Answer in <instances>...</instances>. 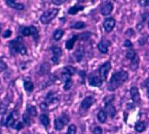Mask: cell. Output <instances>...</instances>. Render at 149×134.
Returning a JSON list of instances; mask_svg holds the SVG:
<instances>
[{"instance_id": "7a4b0ae2", "label": "cell", "mask_w": 149, "mask_h": 134, "mask_svg": "<svg viewBox=\"0 0 149 134\" xmlns=\"http://www.w3.org/2000/svg\"><path fill=\"white\" fill-rule=\"evenodd\" d=\"M8 48L10 51V53L12 55H16L18 53L21 55L27 54V47L23 43V40H22V38L20 36L10 40L8 42Z\"/></svg>"}, {"instance_id": "f546056e", "label": "cell", "mask_w": 149, "mask_h": 134, "mask_svg": "<svg viewBox=\"0 0 149 134\" xmlns=\"http://www.w3.org/2000/svg\"><path fill=\"white\" fill-rule=\"evenodd\" d=\"M86 23L83 22V21H77L74 22V24H72L70 27L71 28H74V30H82V28H86Z\"/></svg>"}, {"instance_id": "4dcf8cb0", "label": "cell", "mask_w": 149, "mask_h": 134, "mask_svg": "<svg viewBox=\"0 0 149 134\" xmlns=\"http://www.w3.org/2000/svg\"><path fill=\"white\" fill-rule=\"evenodd\" d=\"M139 66V57L138 55H135L133 59L131 60V68L133 70H136Z\"/></svg>"}, {"instance_id": "4316f807", "label": "cell", "mask_w": 149, "mask_h": 134, "mask_svg": "<svg viewBox=\"0 0 149 134\" xmlns=\"http://www.w3.org/2000/svg\"><path fill=\"white\" fill-rule=\"evenodd\" d=\"M65 35V31L62 30V28H57V30L54 32L53 37L54 40H59L63 38V36Z\"/></svg>"}, {"instance_id": "8992f818", "label": "cell", "mask_w": 149, "mask_h": 134, "mask_svg": "<svg viewBox=\"0 0 149 134\" xmlns=\"http://www.w3.org/2000/svg\"><path fill=\"white\" fill-rule=\"evenodd\" d=\"M19 111L17 109H14L13 111H11L9 113V115L7 117V119H6L5 126L8 128H12L15 125L16 122L19 121Z\"/></svg>"}, {"instance_id": "e0dca14e", "label": "cell", "mask_w": 149, "mask_h": 134, "mask_svg": "<svg viewBox=\"0 0 149 134\" xmlns=\"http://www.w3.org/2000/svg\"><path fill=\"white\" fill-rule=\"evenodd\" d=\"M104 109L106 110L107 114H108L109 116H110V117H111V119H113V118L116 116L117 110H116L115 107H114L113 105H112V103L105 105V108H104Z\"/></svg>"}, {"instance_id": "30bf717a", "label": "cell", "mask_w": 149, "mask_h": 134, "mask_svg": "<svg viewBox=\"0 0 149 134\" xmlns=\"http://www.w3.org/2000/svg\"><path fill=\"white\" fill-rule=\"evenodd\" d=\"M115 24L116 20L114 17H108L103 22V28H104L106 32H111L114 28V27H115Z\"/></svg>"}, {"instance_id": "7c38bea8", "label": "cell", "mask_w": 149, "mask_h": 134, "mask_svg": "<svg viewBox=\"0 0 149 134\" xmlns=\"http://www.w3.org/2000/svg\"><path fill=\"white\" fill-rule=\"evenodd\" d=\"M95 102V98L92 96H88L87 97H85L83 101L80 104V108H82L84 110H88Z\"/></svg>"}, {"instance_id": "d4e9b609", "label": "cell", "mask_w": 149, "mask_h": 134, "mask_svg": "<svg viewBox=\"0 0 149 134\" xmlns=\"http://www.w3.org/2000/svg\"><path fill=\"white\" fill-rule=\"evenodd\" d=\"M84 9L83 6H80V5H74L73 7H71L69 9H68V14L70 15H76L77 13H78L79 11H81Z\"/></svg>"}, {"instance_id": "9c48e42d", "label": "cell", "mask_w": 149, "mask_h": 134, "mask_svg": "<svg viewBox=\"0 0 149 134\" xmlns=\"http://www.w3.org/2000/svg\"><path fill=\"white\" fill-rule=\"evenodd\" d=\"M51 51L53 52V57H52V62L54 63V65H57L59 62L60 57L63 53L62 49L59 47V46H53L51 48Z\"/></svg>"}, {"instance_id": "5b68a950", "label": "cell", "mask_w": 149, "mask_h": 134, "mask_svg": "<svg viewBox=\"0 0 149 134\" xmlns=\"http://www.w3.org/2000/svg\"><path fill=\"white\" fill-rule=\"evenodd\" d=\"M69 117L65 113H62L60 117H57L54 120V126L56 131H62L65 125L69 123Z\"/></svg>"}, {"instance_id": "7402d4cb", "label": "cell", "mask_w": 149, "mask_h": 134, "mask_svg": "<svg viewBox=\"0 0 149 134\" xmlns=\"http://www.w3.org/2000/svg\"><path fill=\"white\" fill-rule=\"evenodd\" d=\"M51 71V65H49L48 62H44L40 67V74L42 75L48 74Z\"/></svg>"}, {"instance_id": "44dd1931", "label": "cell", "mask_w": 149, "mask_h": 134, "mask_svg": "<svg viewBox=\"0 0 149 134\" xmlns=\"http://www.w3.org/2000/svg\"><path fill=\"white\" fill-rule=\"evenodd\" d=\"M135 131L137 132H143L145 131L146 129V122L144 121V120H140V121H137L135 123Z\"/></svg>"}, {"instance_id": "d590c367", "label": "cell", "mask_w": 149, "mask_h": 134, "mask_svg": "<svg viewBox=\"0 0 149 134\" xmlns=\"http://www.w3.org/2000/svg\"><path fill=\"white\" fill-rule=\"evenodd\" d=\"M23 127H24V123L22 121H18V122H16L15 125L12 127L13 129L17 130V131H20L23 129Z\"/></svg>"}, {"instance_id": "ab89813d", "label": "cell", "mask_w": 149, "mask_h": 134, "mask_svg": "<svg viewBox=\"0 0 149 134\" xmlns=\"http://www.w3.org/2000/svg\"><path fill=\"white\" fill-rule=\"evenodd\" d=\"M93 134H102V129L100 126H96L93 129Z\"/></svg>"}, {"instance_id": "277c9868", "label": "cell", "mask_w": 149, "mask_h": 134, "mask_svg": "<svg viewBox=\"0 0 149 134\" xmlns=\"http://www.w3.org/2000/svg\"><path fill=\"white\" fill-rule=\"evenodd\" d=\"M58 13H59V9L58 8H50V9H48L47 11H45V12L41 16V17H40L41 23H42V24H49L52 20H54L57 17Z\"/></svg>"}, {"instance_id": "5bb4252c", "label": "cell", "mask_w": 149, "mask_h": 134, "mask_svg": "<svg viewBox=\"0 0 149 134\" xmlns=\"http://www.w3.org/2000/svg\"><path fill=\"white\" fill-rule=\"evenodd\" d=\"M110 45H111L110 40L103 39L99 42L98 49H99L100 52H101V53H103V54H106L108 52V48H109V46H110Z\"/></svg>"}, {"instance_id": "6da1fadb", "label": "cell", "mask_w": 149, "mask_h": 134, "mask_svg": "<svg viewBox=\"0 0 149 134\" xmlns=\"http://www.w3.org/2000/svg\"><path fill=\"white\" fill-rule=\"evenodd\" d=\"M128 79V73L125 71H119L112 74V76L107 85V89L109 91H114L119 88L123 83Z\"/></svg>"}, {"instance_id": "9a60e30c", "label": "cell", "mask_w": 149, "mask_h": 134, "mask_svg": "<svg viewBox=\"0 0 149 134\" xmlns=\"http://www.w3.org/2000/svg\"><path fill=\"white\" fill-rule=\"evenodd\" d=\"M102 81L100 78V76H97V75L94 74H91L90 76L88 77V84L91 86H94V87H100L102 85Z\"/></svg>"}, {"instance_id": "f35d334b", "label": "cell", "mask_w": 149, "mask_h": 134, "mask_svg": "<svg viewBox=\"0 0 149 134\" xmlns=\"http://www.w3.org/2000/svg\"><path fill=\"white\" fill-rule=\"evenodd\" d=\"M3 38L4 39H7V38H9L11 35H12V31H11L10 30H7V31H5L3 32Z\"/></svg>"}, {"instance_id": "ac0fdd59", "label": "cell", "mask_w": 149, "mask_h": 134, "mask_svg": "<svg viewBox=\"0 0 149 134\" xmlns=\"http://www.w3.org/2000/svg\"><path fill=\"white\" fill-rule=\"evenodd\" d=\"M29 117L32 118H35L38 116V111H37V108L36 107L32 106V105H28L27 108H26V112H25Z\"/></svg>"}, {"instance_id": "2e32d148", "label": "cell", "mask_w": 149, "mask_h": 134, "mask_svg": "<svg viewBox=\"0 0 149 134\" xmlns=\"http://www.w3.org/2000/svg\"><path fill=\"white\" fill-rule=\"evenodd\" d=\"M130 95H131V98L133 99V101L134 103H139L140 102V95H139V90L137 87L133 86L130 89Z\"/></svg>"}, {"instance_id": "ffe728a7", "label": "cell", "mask_w": 149, "mask_h": 134, "mask_svg": "<svg viewBox=\"0 0 149 134\" xmlns=\"http://www.w3.org/2000/svg\"><path fill=\"white\" fill-rule=\"evenodd\" d=\"M40 121H41V123L44 126L45 129H49V127H50V119H49L47 114L42 113V115H40Z\"/></svg>"}, {"instance_id": "e575fe53", "label": "cell", "mask_w": 149, "mask_h": 134, "mask_svg": "<svg viewBox=\"0 0 149 134\" xmlns=\"http://www.w3.org/2000/svg\"><path fill=\"white\" fill-rule=\"evenodd\" d=\"M135 55H136V52L133 49L128 50L127 52H126V58H127V59H129V60H132Z\"/></svg>"}, {"instance_id": "8fae6325", "label": "cell", "mask_w": 149, "mask_h": 134, "mask_svg": "<svg viewBox=\"0 0 149 134\" xmlns=\"http://www.w3.org/2000/svg\"><path fill=\"white\" fill-rule=\"evenodd\" d=\"M113 10V4L112 2H105L101 5L100 7V13L102 16L110 15Z\"/></svg>"}, {"instance_id": "d6a6232c", "label": "cell", "mask_w": 149, "mask_h": 134, "mask_svg": "<svg viewBox=\"0 0 149 134\" xmlns=\"http://www.w3.org/2000/svg\"><path fill=\"white\" fill-rule=\"evenodd\" d=\"M91 33L90 32H84L82 34H77V40H88L90 37Z\"/></svg>"}, {"instance_id": "83f0119b", "label": "cell", "mask_w": 149, "mask_h": 134, "mask_svg": "<svg viewBox=\"0 0 149 134\" xmlns=\"http://www.w3.org/2000/svg\"><path fill=\"white\" fill-rule=\"evenodd\" d=\"M24 89L29 93H31L34 89V84L31 80H25L24 81Z\"/></svg>"}, {"instance_id": "cb8c5ba5", "label": "cell", "mask_w": 149, "mask_h": 134, "mask_svg": "<svg viewBox=\"0 0 149 134\" xmlns=\"http://www.w3.org/2000/svg\"><path fill=\"white\" fill-rule=\"evenodd\" d=\"M77 40V35H74V36H73L72 38H70L65 42V48L67 50H69V51L72 50L74 48V43H76Z\"/></svg>"}, {"instance_id": "4fadbf2b", "label": "cell", "mask_w": 149, "mask_h": 134, "mask_svg": "<svg viewBox=\"0 0 149 134\" xmlns=\"http://www.w3.org/2000/svg\"><path fill=\"white\" fill-rule=\"evenodd\" d=\"M5 3L7 4L9 8L16 9V10L21 11V10H24V8H25L24 4L19 3L18 1H14V0H7V1H5Z\"/></svg>"}, {"instance_id": "ba28073f", "label": "cell", "mask_w": 149, "mask_h": 134, "mask_svg": "<svg viewBox=\"0 0 149 134\" xmlns=\"http://www.w3.org/2000/svg\"><path fill=\"white\" fill-rule=\"evenodd\" d=\"M59 101H60L59 97L55 94V93L49 92L47 94V96L45 97V100L43 102L45 104H47V106L50 108L51 106H56V105L59 103Z\"/></svg>"}, {"instance_id": "8d00e7d4", "label": "cell", "mask_w": 149, "mask_h": 134, "mask_svg": "<svg viewBox=\"0 0 149 134\" xmlns=\"http://www.w3.org/2000/svg\"><path fill=\"white\" fill-rule=\"evenodd\" d=\"M7 68H8L7 63H6V62L3 61V59H0V73L3 72V71H5V70L7 69Z\"/></svg>"}, {"instance_id": "b9f144b4", "label": "cell", "mask_w": 149, "mask_h": 134, "mask_svg": "<svg viewBox=\"0 0 149 134\" xmlns=\"http://www.w3.org/2000/svg\"><path fill=\"white\" fill-rule=\"evenodd\" d=\"M123 45L125 46V47H128V48H130V47H132V46H133V43L131 42V40H126L125 42H124V43H123Z\"/></svg>"}, {"instance_id": "484cf974", "label": "cell", "mask_w": 149, "mask_h": 134, "mask_svg": "<svg viewBox=\"0 0 149 134\" xmlns=\"http://www.w3.org/2000/svg\"><path fill=\"white\" fill-rule=\"evenodd\" d=\"M8 106H9V101L6 102V100H3L0 103V115H5L7 113L8 109Z\"/></svg>"}, {"instance_id": "d6986e66", "label": "cell", "mask_w": 149, "mask_h": 134, "mask_svg": "<svg viewBox=\"0 0 149 134\" xmlns=\"http://www.w3.org/2000/svg\"><path fill=\"white\" fill-rule=\"evenodd\" d=\"M85 55V50H84V47H79L76 50V51H74V59H76V61L77 62H81L82 59H83V57Z\"/></svg>"}, {"instance_id": "74e56055", "label": "cell", "mask_w": 149, "mask_h": 134, "mask_svg": "<svg viewBox=\"0 0 149 134\" xmlns=\"http://www.w3.org/2000/svg\"><path fill=\"white\" fill-rule=\"evenodd\" d=\"M72 85H73V81L72 80H70V81H67V82H65V85H64V89L65 90V91H67V90H69L71 87H72Z\"/></svg>"}, {"instance_id": "1f68e13d", "label": "cell", "mask_w": 149, "mask_h": 134, "mask_svg": "<svg viewBox=\"0 0 149 134\" xmlns=\"http://www.w3.org/2000/svg\"><path fill=\"white\" fill-rule=\"evenodd\" d=\"M22 122H23L24 125L26 126H31L32 123V119L31 117H29L26 113H24L22 115Z\"/></svg>"}, {"instance_id": "603a6c76", "label": "cell", "mask_w": 149, "mask_h": 134, "mask_svg": "<svg viewBox=\"0 0 149 134\" xmlns=\"http://www.w3.org/2000/svg\"><path fill=\"white\" fill-rule=\"evenodd\" d=\"M97 117H98V119H99V121L100 122V123H104V122H106L107 118H108V114L106 112V110L104 108L100 109Z\"/></svg>"}, {"instance_id": "60d3db41", "label": "cell", "mask_w": 149, "mask_h": 134, "mask_svg": "<svg viewBox=\"0 0 149 134\" xmlns=\"http://www.w3.org/2000/svg\"><path fill=\"white\" fill-rule=\"evenodd\" d=\"M40 108H41L42 111H47V110H49V107L47 106V104H45L44 102H42L41 105H40Z\"/></svg>"}, {"instance_id": "52a82bcc", "label": "cell", "mask_w": 149, "mask_h": 134, "mask_svg": "<svg viewBox=\"0 0 149 134\" xmlns=\"http://www.w3.org/2000/svg\"><path fill=\"white\" fill-rule=\"evenodd\" d=\"M111 62H106L103 63L102 65L100 66L99 68V75H100V78L101 79V81H105L109 75V72L111 71Z\"/></svg>"}, {"instance_id": "3957f363", "label": "cell", "mask_w": 149, "mask_h": 134, "mask_svg": "<svg viewBox=\"0 0 149 134\" xmlns=\"http://www.w3.org/2000/svg\"><path fill=\"white\" fill-rule=\"evenodd\" d=\"M19 33L25 37L31 36L33 40L36 42V44L39 42V31L35 26H28V27H20L19 28Z\"/></svg>"}, {"instance_id": "f1b7e54d", "label": "cell", "mask_w": 149, "mask_h": 134, "mask_svg": "<svg viewBox=\"0 0 149 134\" xmlns=\"http://www.w3.org/2000/svg\"><path fill=\"white\" fill-rule=\"evenodd\" d=\"M76 68L74 67H73V66H71V65H67V66H65L64 68H63V70H62V72H64V73H65V74H70V75H73L76 74Z\"/></svg>"}, {"instance_id": "7bdbcfd3", "label": "cell", "mask_w": 149, "mask_h": 134, "mask_svg": "<svg viewBox=\"0 0 149 134\" xmlns=\"http://www.w3.org/2000/svg\"><path fill=\"white\" fill-rule=\"evenodd\" d=\"M138 3L141 6H143V7H146V6H149V1H139Z\"/></svg>"}, {"instance_id": "836d02e7", "label": "cell", "mask_w": 149, "mask_h": 134, "mask_svg": "<svg viewBox=\"0 0 149 134\" xmlns=\"http://www.w3.org/2000/svg\"><path fill=\"white\" fill-rule=\"evenodd\" d=\"M67 134H76L77 133V126L74 124H70L67 129Z\"/></svg>"}, {"instance_id": "ee69618b", "label": "cell", "mask_w": 149, "mask_h": 134, "mask_svg": "<svg viewBox=\"0 0 149 134\" xmlns=\"http://www.w3.org/2000/svg\"><path fill=\"white\" fill-rule=\"evenodd\" d=\"M52 3L55 4V5H62V4L65 3V1H63V0H60V1H55V0H54V1H52Z\"/></svg>"}, {"instance_id": "f6af8a7d", "label": "cell", "mask_w": 149, "mask_h": 134, "mask_svg": "<svg viewBox=\"0 0 149 134\" xmlns=\"http://www.w3.org/2000/svg\"><path fill=\"white\" fill-rule=\"evenodd\" d=\"M148 26H149V20H148Z\"/></svg>"}]
</instances>
